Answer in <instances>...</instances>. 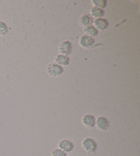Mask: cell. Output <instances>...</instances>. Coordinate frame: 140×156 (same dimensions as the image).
Segmentation results:
<instances>
[{"label": "cell", "instance_id": "cell-1", "mask_svg": "<svg viewBox=\"0 0 140 156\" xmlns=\"http://www.w3.org/2000/svg\"><path fill=\"white\" fill-rule=\"evenodd\" d=\"M82 147L85 152L95 153L98 149V144L95 139L90 137L84 138L82 142Z\"/></svg>", "mask_w": 140, "mask_h": 156}, {"label": "cell", "instance_id": "cell-2", "mask_svg": "<svg viewBox=\"0 0 140 156\" xmlns=\"http://www.w3.org/2000/svg\"><path fill=\"white\" fill-rule=\"evenodd\" d=\"M47 73L52 77H57L64 73V68L56 63H50L47 68Z\"/></svg>", "mask_w": 140, "mask_h": 156}, {"label": "cell", "instance_id": "cell-3", "mask_svg": "<svg viewBox=\"0 0 140 156\" xmlns=\"http://www.w3.org/2000/svg\"><path fill=\"white\" fill-rule=\"evenodd\" d=\"M110 126V122L108 118L104 116V115H100V116L96 118L95 127L98 130L105 131L108 129Z\"/></svg>", "mask_w": 140, "mask_h": 156}, {"label": "cell", "instance_id": "cell-4", "mask_svg": "<svg viewBox=\"0 0 140 156\" xmlns=\"http://www.w3.org/2000/svg\"><path fill=\"white\" fill-rule=\"evenodd\" d=\"M58 147L65 153H71L75 149V144L68 139H62L58 142Z\"/></svg>", "mask_w": 140, "mask_h": 156}, {"label": "cell", "instance_id": "cell-5", "mask_svg": "<svg viewBox=\"0 0 140 156\" xmlns=\"http://www.w3.org/2000/svg\"><path fill=\"white\" fill-rule=\"evenodd\" d=\"M72 50V45L70 41H63L59 45V52L61 55L68 56L71 55Z\"/></svg>", "mask_w": 140, "mask_h": 156}, {"label": "cell", "instance_id": "cell-6", "mask_svg": "<svg viewBox=\"0 0 140 156\" xmlns=\"http://www.w3.org/2000/svg\"><path fill=\"white\" fill-rule=\"evenodd\" d=\"M95 40L92 37H88L85 34H83L80 37L79 40V44L82 48H85V49H88L93 46L95 44Z\"/></svg>", "mask_w": 140, "mask_h": 156}, {"label": "cell", "instance_id": "cell-7", "mask_svg": "<svg viewBox=\"0 0 140 156\" xmlns=\"http://www.w3.org/2000/svg\"><path fill=\"white\" fill-rule=\"evenodd\" d=\"M82 122L85 127L88 129H92L95 127L96 118L92 114H86L82 117Z\"/></svg>", "mask_w": 140, "mask_h": 156}, {"label": "cell", "instance_id": "cell-8", "mask_svg": "<svg viewBox=\"0 0 140 156\" xmlns=\"http://www.w3.org/2000/svg\"><path fill=\"white\" fill-rule=\"evenodd\" d=\"M93 23L94 26L95 27L98 31L105 30H106L108 28L109 26L108 21H107V20H106L105 19L103 18L95 19V20L93 21Z\"/></svg>", "mask_w": 140, "mask_h": 156}, {"label": "cell", "instance_id": "cell-9", "mask_svg": "<svg viewBox=\"0 0 140 156\" xmlns=\"http://www.w3.org/2000/svg\"><path fill=\"white\" fill-rule=\"evenodd\" d=\"M55 63L58 64V65L62 67H65L68 66L70 63V58L68 56H65L63 55H61V54H59V55H56L54 58Z\"/></svg>", "mask_w": 140, "mask_h": 156}, {"label": "cell", "instance_id": "cell-10", "mask_svg": "<svg viewBox=\"0 0 140 156\" xmlns=\"http://www.w3.org/2000/svg\"><path fill=\"white\" fill-rule=\"evenodd\" d=\"M93 18L90 15L85 14L81 16L79 20V22L80 26L85 28V27L92 25V23H93Z\"/></svg>", "mask_w": 140, "mask_h": 156}, {"label": "cell", "instance_id": "cell-11", "mask_svg": "<svg viewBox=\"0 0 140 156\" xmlns=\"http://www.w3.org/2000/svg\"><path fill=\"white\" fill-rule=\"evenodd\" d=\"M83 33H84V34H85V35L92 37V38L96 37L98 34V31L96 30L95 26L92 25L85 27L83 29Z\"/></svg>", "mask_w": 140, "mask_h": 156}, {"label": "cell", "instance_id": "cell-12", "mask_svg": "<svg viewBox=\"0 0 140 156\" xmlns=\"http://www.w3.org/2000/svg\"><path fill=\"white\" fill-rule=\"evenodd\" d=\"M104 10L98 9L96 7H92L90 10V16L92 18L95 19H98V18H103L104 16Z\"/></svg>", "mask_w": 140, "mask_h": 156}, {"label": "cell", "instance_id": "cell-13", "mask_svg": "<svg viewBox=\"0 0 140 156\" xmlns=\"http://www.w3.org/2000/svg\"><path fill=\"white\" fill-rule=\"evenodd\" d=\"M92 4L93 5V7L103 10L107 6V2L106 0H92Z\"/></svg>", "mask_w": 140, "mask_h": 156}, {"label": "cell", "instance_id": "cell-14", "mask_svg": "<svg viewBox=\"0 0 140 156\" xmlns=\"http://www.w3.org/2000/svg\"><path fill=\"white\" fill-rule=\"evenodd\" d=\"M8 32V27L4 21H0V36H4Z\"/></svg>", "mask_w": 140, "mask_h": 156}, {"label": "cell", "instance_id": "cell-15", "mask_svg": "<svg viewBox=\"0 0 140 156\" xmlns=\"http://www.w3.org/2000/svg\"><path fill=\"white\" fill-rule=\"evenodd\" d=\"M67 153L59 148H55L52 152V156H66Z\"/></svg>", "mask_w": 140, "mask_h": 156}, {"label": "cell", "instance_id": "cell-16", "mask_svg": "<svg viewBox=\"0 0 140 156\" xmlns=\"http://www.w3.org/2000/svg\"><path fill=\"white\" fill-rule=\"evenodd\" d=\"M66 156H71V155H66Z\"/></svg>", "mask_w": 140, "mask_h": 156}]
</instances>
